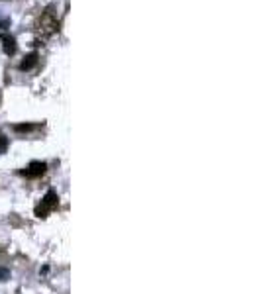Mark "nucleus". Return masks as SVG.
I'll return each mask as SVG.
<instances>
[{"instance_id": "1", "label": "nucleus", "mask_w": 261, "mask_h": 294, "mask_svg": "<svg viewBox=\"0 0 261 294\" xmlns=\"http://www.w3.org/2000/svg\"><path fill=\"white\" fill-rule=\"evenodd\" d=\"M36 34L37 38L41 39H48L51 38L53 34H57L59 32V18H57V14H55V8L53 6H48L43 12L37 16L36 20Z\"/></svg>"}, {"instance_id": "2", "label": "nucleus", "mask_w": 261, "mask_h": 294, "mask_svg": "<svg viewBox=\"0 0 261 294\" xmlns=\"http://www.w3.org/2000/svg\"><path fill=\"white\" fill-rule=\"evenodd\" d=\"M57 206H59V196H57V192H45V196L41 198V202L36 206V216L37 218H48L53 212V210H57Z\"/></svg>"}, {"instance_id": "3", "label": "nucleus", "mask_w": 261, "mask_h": 294, "mask_svg": "<svg viewBox=\"0 0 261 294\" xmlns=\"http://www.w3.org/2000/svg\"><path fill=\"white\" fill-rule=\"evenodd\" d=\"M45 171H48V165L43 161H32L26 169L20 171V175L26 179H39L41 175H45Z\"/></svg>"}, {"instance_id": "4", "label": "nucleus", "mask_w": 261, "mask_h": 294, "mask_svg": "<svg viewBox=\"0 0 261 294\" xmlns=\"http://www.w3.org/2000/svg\"><path fill=\"white\" fill-rule=\"evenodd\" d=\"M0 41H2V49L6 55H14L16 53V39L10 34H0Z\"/></svg>"}, {"instance_id": "5", "label": "nucleus", "mask_w": 261, "mask_h": 294, "mask_svg": "<svg viewBox=\"0 0 261 294\" xmlns=\"http://www.w3.org/2000/svg\"><path fill=\"white\" fill-rule=\"evenodd\" d=\"M37 65V53H30V55H26L24 61L20 63V69L22 71H30V69H34Z\"/></svg>"}, {"instance_id": "6", "label": "nucleus", "mask_w": 261, "mask_h": 294, "mask_svg": "<svg viewBox=\"0 0 261 294\" xmlns=\"http://www.w3.org/2000/svg\"><path fill=\"white\" fill-rule=\"evenodd\" d=\"M39 128H41L39 124H16V126H14V131L26 133V131H34V129H39Z\"/></svg>"}, {"instance_id": "7", "label": "nucleus", "mask_w": 261, "mask_h": 294, "mask_svg": "<svg viewBox=\"0 0 261 294\" xmlns=\"http://www.w3.org/2000/svg\"><path fill=\"white\" fill-rule=\"evenodd\" d=\"M8 279H10V271L6 267H0V282L8 281Z\"/></svg>"}, {"instance_id": "8", "label": "nucleus", "mask_w": 261, "mask_h": 294, "mask_svg": "<svg viewBox=\"0 0 261 294\" xmlns=\"http://www.w3.org/2000/svg\"><path fill=\"white\" fill-rule=\"evenodd\" d=\"M6 145H8V141H6V138L0 133V151H4V149H6Z\"/></svg>"}]
</instances>
